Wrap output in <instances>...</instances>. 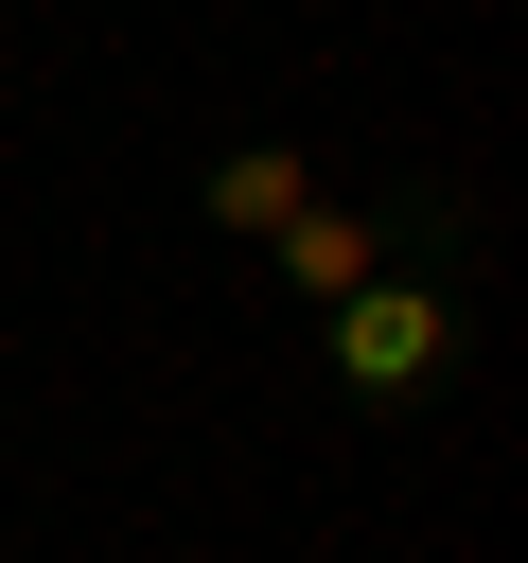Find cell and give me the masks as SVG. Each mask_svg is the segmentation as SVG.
Returning <instances> with one entry per match:
<instances>
[{
    "label": "cell",
    "instance_id": "1",
    "mask_svg": "<svg viewBox=\"0 0 528 563\" xmlns=\"http://www.w3.org/2000/svg\"><path fill=\"white\" fill-rule=\"evenodd\" d=\"M475 369V246H387L370 282L317 299V387L352 422H422Z\"/></svg>",
    "mask_w": 528,
    "mask_h": 563
},
{
    "label": "cell",
    "instance_id": "2",
    "mask_svg": "<svg viewBox=\"0 0 528 563\" xmlns=\"http://www.w3.org/2000/svg\"><path fill=\"white\" fill-rule=\"evenodd\" d=\"M387 246H475V194L458 176H370V194H299L282 229H264V282L317 317L334 282H370Z\"/></svg>",
    "mask_w": 528,
    "mask_h": 563
},
{
    "label": "cell",
    "instance_id": "3",
    "mask_svg": "<svg viewBox=\"0 0 528 563\" xmlns=\"http://www.w3.org/2000/svg\"><path fill=\"white\" fill-rule=\"evenodd\" d=\"M299 194H317V158H299V141H211V158H194V211H211L229 246H264Z\"/></svg>",
    "mask_w": 528,
    "mask_h": 563
}]
</instances>
